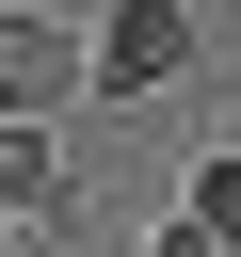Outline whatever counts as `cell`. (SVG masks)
<instances>
[{
    "mask_svg": "<svg viewBox=\"0 0 241 257\" xmlns=\"http://www.w3.org/2000/svg\"><path fill=\"white\" fill-rule=\"evenodd\" d=\"M64 96H96V32H64V16L0 0V128H48Z\"/></svg>",
    "mask_w": 241,
    "mask_h": 257,
    "instance_id": "6da1fadb",
    "label": "cell"
},
{
    "mask_svg": "<svg viewBox=\"0 0 241 257\" xmlns=\"http://www.w3.org/2000/svg\"><path fill=\"white\" fill-rule=\"evenodd\" d=\"M193 48H209L193 0H112V16H96V96H177Z\"/></svg>",
    "mask_w": 241,
    "mask_h": 257,
    "instance_id": "7a4b0ae2",
    "label": "cell"
},
{
    "mask_svg": "<svg viewBox=\"0 0 241 257\" xmlns=\"http://www.w3.org/2000/svg\"><path fill=\"white\" fill-rule=\"evenodd\" d=\"M0 257H16V225H0Z\"/></svg>",
    "mask_w": 241,
    "mask_h": 257,
    "instance_id": "8992f818",
    "label": "cell"
},
{
    "mask_svg": "<svg viewBox=\"0 0 241 257\" xmlns=\"http://www.w3.org/2000/svg\"><path fill=\"white\" fill-rule=\"evenodd\" d=\"M177 225H193V241H225V257H241V145H225V161H193V209H177Z\"/></svg>",
    "mask_w": 241,
    "mask_h": 257,
    "instance_id": "277c9868",
    "label": "cell"
},
{
    "mask_svg": "<svg viewBox=\"0 0 241 257\" xmlns=\"http://www.w3.org/2000/svg\"><path fill=\"white\" fill-rule=\"evenodd\" d=\"M16 209H64V128H0V225Z\"/></svg>",
    "mask_w": 241,
    "mask_h": 257,
    "instance_id": "3957f363",
    "label": "cell"
},
{
    "mask_svg": "<svg viewBox=\"0 0 241 257\" xmlns=\"http://www.w3.org/2000/svg\"><path fill=\"white\" fill-rule=\"evenodd\" d=\"M145 257H225V241H193V225H161V241H145Z\"/></svg>",
    "mask_w": 241,
    "mask_h": 257,
    "instance_id": "5b68a950",
    "label": "cell"
}]
</instances>
